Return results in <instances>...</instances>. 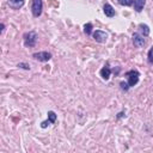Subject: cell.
<instances>
[{
    "mask_svg": "<svg viewBox=\"0 0 153 153\" xmlns=\"http://www.w3.org/2000/svg\"><path fill=\"white\" fill-rule=\"evenodd\" d=\"M120 85H121V88H122V90H125V91H127V90L131 87V86H129V84H127V83H125V81H121V84H120Z\"/></svg>",
    "mask_w": 153,
    "mask_h": 153,
    "instance_id": "cell-16",
    "label": "cell"
},
{
    "mask_svg": "<svg viewBox=\"0 0 153 153\" xmlns=\"http://www.w3.org/2000/svg\"><path fill=\"white\" fill-rule=\"evenodd\" d=\"M24 3L25 0H7V5L13 10H19L20 7H23Z\"/></svg>",
    "mask_w": 153,
    "mask_h": 153,
    "instance_id": "cell-7",
    "label": "cell"
},
{
    "mask_svg": "<svg viewBox=\"0 0 153 153\" xmlns=\"http://www.w3.org/2000/svg\"><path fill=\"white\" fill-rule=\"evenodd\" d=\"M118 4L120 5H123V6H131L133 3H134V0H117Z\"/></svg>",
    "mask_w": 153,
    "mask_h": 153,
    "instance_id": "cell-14",
    "label": "cell"
},
{
    "mask_svg": "<svg viewBox=\"0 0 153 153\" xmlns=\"http://www.w3.org/2000/svg\"><path fill=\"white\" fill-rule=\"evenodd\" d=\"M128 75V84L129 86H135L139 81V77H140V73L138 71H129L127 73Z\"/></svg>",
    "mask_w": 153,
    "mask_h": 153,
    "instance_id": "cell-4",
    "label": "cell"
},
{
    "mask_svg": "<svg viewBox=\"0 0 153 153\" xmlns=\"http://www.w3.org/2000/svg\"><path fill=\"white\" fill-rule=\"evenodd\" d=\"M84 33L86 35H91V33H92V24L91 23H87L84 25Z\"/></svg>",
    "mask_w": 153,
    "mask_h": 153,
    "instance_id": "cell-12",
    "label": "cell"
},
{
    "mask_svg": "<svg viewBox=\"0 0 153 153\" xmlns=\"http://www.w3.org/2000/svg\"><path fill=\"white\" fill-rule=\"evenodd\" d=\"M94 38H95L96 42L104 43L108 40V34L105 31H102V30H96V31L94 33Z\"/></svg>",
    "mask_w": 153,
    "mask_h": 153,
    "instance_id": "cell-5",
    "label": "cell"
},
{
    "mask_svg": "<svg viewBox=\"0 0 153 153\" xmlns=\"http://www.w3.org/2000/svg\"><path fill=\"white\" fill-rule=\"evenodd\" d=\"M23 66V68H25V70H30V66L29 65H25V64H19L18 65V67H22Z\"/></svg>",
    "mask_w": 153,
    "mask_h": 153,
    "instance_id": "cell-18",
    "label": "cell"
},
{
    "mask_svg": "<svg viewBox=\"0 0 153 153\" xmlns=\"http://www.w3.org/2000/svg\"><path fill=\"white\" fill-rule=\"evenodd\" d=\"M48 120L50 121V123H54L56 121V114L54 111H48Z\"/></svg>",
    "mask_w": 153,
    "mask_h": 153,
    "instance_id": "cell-13",
    "label": "cell"
},
{
    "mask_svg": "<svg viewBox=\"0 0 153 153\" xmlns=\"http://www.w3.org/2000/svg\"><path fill=\"white\" fill-rule=\"evenodd\" d=\"M37 42V34L35 31H29L24 34V44L26 47H35Z\"/></svg>",
    "mask_w": 153,
    "mask_h": 153,
    "instance_id": "cell-1",
    "label": "cell"
},
{
    "mask_svg": "<svg viewBox=\"0 0 153 153\" xmlns=\"http://www.w3.org/2000/svg\"><path fill=\"white\" fill-rule=\"evenodd\" d=\"M49 125H50V121L48 120V121H44V122H42V123H41V127H42V128H47Z\"/></svg>",
    "mask_w": 153,
    "mask_h": 153,
    "instance_id": "cell-17",
    "label": "cell"
},
{
    "mask_svg": "<svg viewBox=\"0 0 153 153\" xmlns=\"http://www.w3.org/2000/svg\"><path fill=\"white\" fill-rule=\"evenodd\" d=\"M103 11H104L107 17H114L115 16V10L110 4H105L104 7H103Z\"/></svg>",
    "mask_w": 153,
    "mask_h": 153,
    "instance_id": "cell-8",
    "label": "cell"
},
{
    "mask_svg": "<svg viewBox=\"0 0 153 153\" xmlns=\"http://www.w3.org/2000/svg\"><path fill=\"white\" fill-rule=\"evenodd\" d=\"M110 74H111V70L109 68V66H104L102 70H101V77L104 79V80H108L110 78Z\"/></svg>",
    "mask_w": 153,
    "mask_h": 153,
    "instance_id": "cell-9",
    "label": "cell"
},
{
    "mask_svg": "<svg viewBox=\"0 0 153 153\" xmlns=\"http://www.w3.org/2000/svg\"><path fill=\"white\" fill-rule=\"evenodd\" d=\"M42 9H43V3L42 0H33V6H31V11L34 17H40L42 13Z\"/></svg>",
    "mask_w": 153,
    "mask_h": 153,
    "instance_id": "cell-2",
    "label": "cell"
},
{
    "mask_svg": "<svg viewBox=\"0 0 153 153\" xmlns=\"http://www.w3.org/2000/svg\"><path fill=\"white\" fill-rule=\"evenodd\" d=\"M139 33L142 36H148L149 35V28L146 24H139Z\"/></svg>",
    "mask_w": 153,
    "mask_h": 153,
    "instance_id": "cell-11",
    "label": "cell"
},
{
    "mask_svg": "<svg viewBox=\"0 0 153 153\" xmlns=\"http://www.w3.org/2000/svg\"><path fill=\"white\" fill-rule=\"evenodd\" d=\"M133 43H134V46H135V47H138V48L144 47V46H145L144 36H142V35H140L139 33H135V34L133 35Z\"/></svg>",
    "mask_w": 153,
    "mask_h": 153,
    "instance_id": "cell-6",
    "label": "cell"
},
{
    "mask_svg": "<svg viewBox=\"0 0 153 153\" xmlns=\"http://www.w3.org/2000/svg\"><path fill=\"white\" fill-rule=\"evenodd\" d=\"M146 0H134V10L136 12H141V10L145 6Z\"/></svg>",
    "mask_w": 153,
    "mask_h": 153,
    "instance_id": "cell-10",
    "label": "cell"
},
{
    "mask_svg": "<svg viewBox=\"0 0 153 153\" xmlns=\"http://www.w3.org/2000/svg\"><path fill=\"white\" fill-rule=\"evenodd\" d=\"M147 60H148V62L153 65V47L149 49L148 51V55H147Z\"/></svg>",
    "mask_w": 153,
    "mask_h": 153,
    "instance_id": "cell-15",
    "label": "cell"
},
{
    "mask_svg": "<svg viewBox=\"0 0 153 153\" xmlns=\"http://www.w3.org/2000/svg\"><path fill=\"white\" fill-rule=\"evenodd\" d=\"M33 57L37 61H41V62H46V61H49L51 59V54L48 51H40V53L33 54Z\"/></svg>",
    "mask_w": 153,
    "mask_h": 153,
    "instance_id": "cell-3",
    "label": "cell"
}]
</instances>
